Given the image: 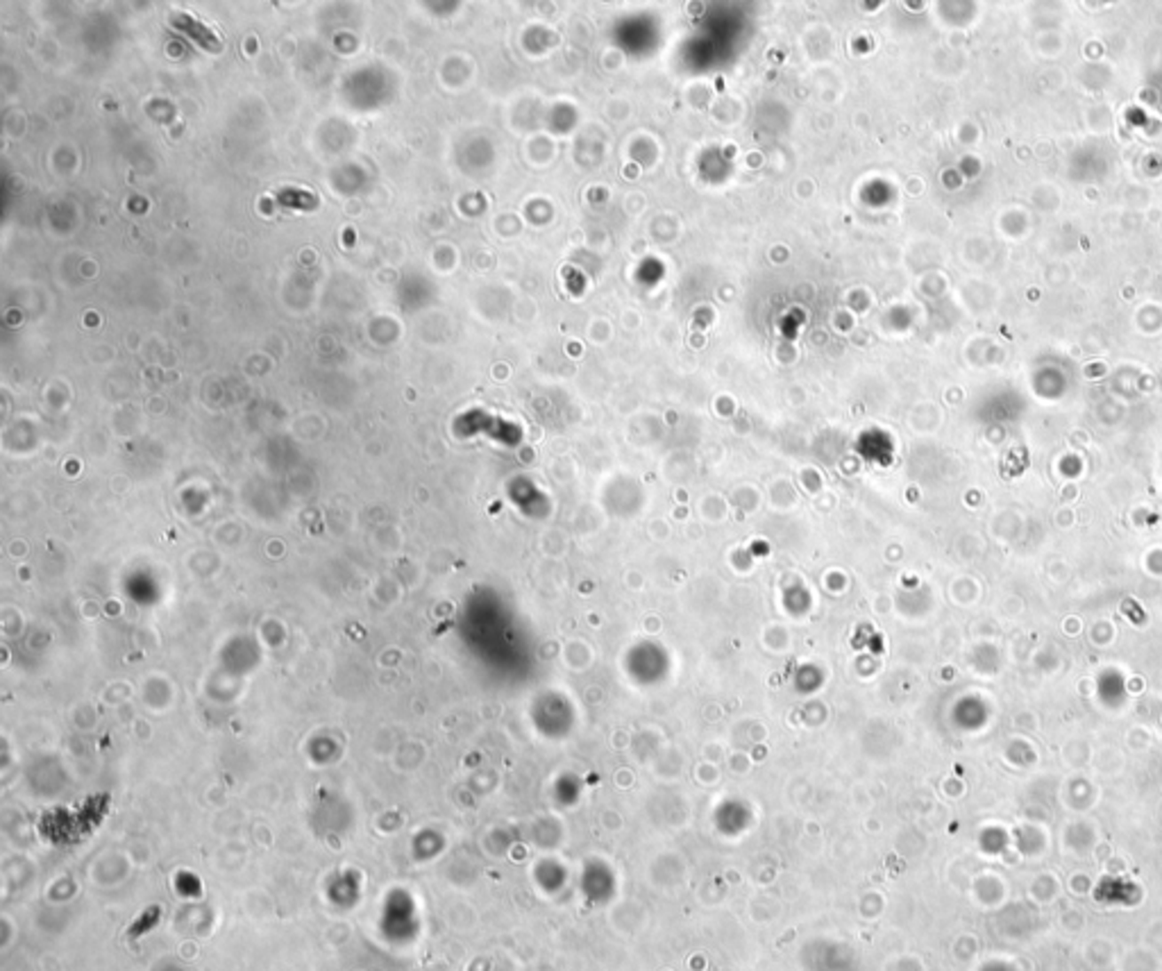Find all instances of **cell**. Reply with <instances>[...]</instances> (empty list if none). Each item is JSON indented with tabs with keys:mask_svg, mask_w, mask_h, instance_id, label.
Masks as SVG:
<instances>
[{
	"mask_svg": "<svg viewBox=\"0 0 1162 971\" xmlns=\"http://www.w3.org/2000/svg\"><path fill=\"white\" fill-rule=\"evenodd\" d=\"M170 23H173L177 30L185 32V35H189L191 39H196V42L200 43L202 48H207L209 52H218L223 48L221 39H218V36L214 35L205 23H200L198 19L186 14V12H173V14H170Z\"/></svg>",
	"mask_w": 1162,
	"mask_h": 971,
	"instance_id": "6da1fadb",
	"label": "cell"
}]
</instances>
